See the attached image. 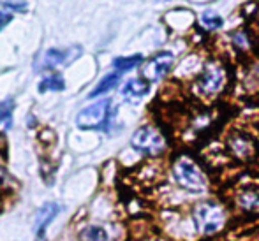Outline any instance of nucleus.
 <instances>
[{
  "mask_svg": "<svg viewBox=\"0 0 259 241\" xmlns=\"http://www.w3.org/2000/svg\"><path fill=\"white\" fill-rule=\"evenodd\" d=\"M111 118V99H101L83 108L76 116V125L87 130L106 129Z\"/></svg>",
  "mask_w": 259,
  "mask_h": 241,
  "instance_id": "nucleus-1",
  "label": "nucleus"
},
{
  "mask_svg": "<svg viewBox=\"0 0 259 241\" xmlns=\"http://www.w3.org/2000/svg\"><path fill=\"white\" fill-rule=\"evenodd\" d=\"M194 220L198 224L199 232L203 234H213L224 227L226 215L224 210L213 201H205L194 208Z\"/></svg>",
  "mask_w": 259,
  "mask_h": 241,
  "instance_id": "nucleus-2",
  "label": "nucleus"
},
{
  "mask_svg": "<svg viewBox=\"0 0 259 241\" xmlns=\"http://www.w3.org/2000/svg\"><path fill=\"white\" fill-rule=\"evenodd\" d=\"M173 173L177 178L178 185H182L187 190H203L206 187V178L205 174L199 171V167L192 162L187 157H180L175 162Z\"/></svg>",
  "mask_w": 259,
  "mask_h": 241,
  "instance_id": "nucleus-3",
  "label": "nucleus"
},
{
  "mask_svg": "<svg viewBox=\"0 0 259 241\" xmlns=\"http://www.w3.org/2000/svg\"><path fill=\"white\" fill-rule=\"evenodd\" d=\"M131 144H133L134 150L145 153V155H160L166 148V139L155 127L145 125L134 132Z\"/></svg>",
  "mask_w": 259,
  "mask_h": 241,
  "instance_id": "nucleus-4",
  "label": "nucleus"
},
{
  "mask_svg": "<svg viewBox=\"0 0 259 241\" xmlns=\"http://www.w3.org/2000/svg\"><path fill=\"white\" fill-rule=\"evenodd\" d=\"M81 53V48L79 46H74V48H53L48 50L37 58L35 62V71H46V69H55L58 65H65L71 64L72 60L79 57Z\"/></svg>",
  "mask_w": 259,
  "mask_h": 241,
  "instance_id": "nucleus-5",
  "label": "nucleus"
},
{
  "mask_svg": "<svg viewBox=\"0 0 259 241\" xmlns=\"http://www.w3.org/2000/svg\"><path fill=\"white\" fill-rule=\"evenodd\" d=\"M173 64H175V55L171 51H160V53H157L155 57H152L147 62V65L143 69V78L148 83L160 81L169 72Z\"/></svg>",
  "mask_w": 259,
  "mask_h": 241,
  "instance_id": "nucleus-6",
  "label": "nucleus"
},
{
  "mask_svg": "<svg viewBox=\"0 0 259 241\" xmlns=\"http://www.w3.org/2000/svg\"><path fill=\"white\" fill-rule=\"evenodd\" d=\"M224 86V71L219 65L210 64L205 67L203 74L198 79V90L203 95H215Z\"/></svg>",
  "mask_w": 259,
  "mask_h": 241,
  "instance_id": "nucleus-7",
  "label": "nucleus"
},
{
  "mask_svg": "<svg viewBox=\"0 0 259 241\" xmlns=\"http://www.w3.org/2000/svg\"><path fill=\"white\" fill-rule=\"evenodd\" d=\"M60 213V204L57 203H46L39 208L37 215H35V241H41L45 236L48 225L53 222V218Z\"/></svg>",
  "mask_w": 259,
  "mask_h": 241,
  "instance_id": "nucleus-8",
  "label": "nucleus"
},
{
  "mask_svg": "<svg viewBox=\"0 0 259 241\" xmlns=\"http://www.w3.org/2000/svg\"><path fill=\"white\" fill-rule=\"evenodd\" d=\"M148 92H150V83L145 78H131L122 86V97L129 102H140Z\"/></svg>",
  "mask_w": 259,
  "mask_h": 241,
  "instance_id": "nucleus-9",
  "label": "nucleus"
},
{
  "mask_svg": "<svg viewBox=\"0 0 259 241\" xmlns=\"http://www.w3.org/2000/svg\"><path fill=\"white\" fill-rule=\"evenodd\" d=\"M228 144H229V148H231V152L235 153L236 157H240V159H249L254 152L252 141L247 136H243V134H233V136L229 137Z\"/></svg>",
  "mask_w": 259,
  "mask_h": 241,
  "instance_id": "nucleus-10",
  "label": "nucleus"
},
{
  "mask_svg": "<svg viewBox=\"0 0 259 241\" xmlns=\"http://www.w3.org/2000/svg\"><path fill=\"white\" fill-rule=\"evenodd\" d=\"M238 204L247 211H259V188H247L240 192Z\"/></svg>",
  "mask_w": 259,
  "mask_h": 241,
  "instance_id": "nucleus-11",
  "label": "nucleus"
},
{
  "mask_svg": "<svg viewBox=\"0 0 259 241\" xmlns=\"http://www.w3.org/2000/svg\"><path fill=\"white\" fill-rule=\"evenodd\" d=\"M13 99H6V101L0 102V132H6L13 127Z\"/></svg>",
  "mask_w": 259,
  "mask_h": 241,
  "instance_id": "nucleus-12",
  "label": "nucleus"
},
{
  "mask_svg": "<svg viewBox=\"0 0 259 241\" xmlns=\"http://www.w3.org/2000/svg\"><path fill=\"white\" fill-rule=\"evenodd\" d=\"M143 62V57L141 55H131V57H118L113 60V67L116 69L115 72L122 74V72H127V71H133L136 69L138 65Z\"/></svg>",
  "mask_w": 259,
  "mask_h": 241,
  "instance_id": "nucleus-13",
  "label": "nucleus"
},
{
  "mask_svg": "<svg viewBox=\"0 0 259 241\" xmlns=\"http://www.w3.org/2000/svg\"><path fill=\"white\" fill-rule=\"evenodd\" d=\"M118 81H120V74H118V72H111V74L104 76V78L99 81V85H97L96 88H94L92 92H90V95H89V97L96 99V97L103 95V93H108L109 90L115 88L116 83H118Z\"/></svg>",
  "mask_w": 259,
  "mask_h": 241,
  "instance_id": "nucleus-14",
  "label": "nucleus"
},
{
  "mask_svg": "<svg viewBox=\"0 0 259 241\" xmlns=\"http://www.w3.org/2000/svg\"><path fill=\"white\" fill-rule=\"evenodd\" d=\"M65 88V83H64V78L60 74H50L46 78H42V81L39 83L37 90L39 92H60V90Z\"/></svg>",
  "mask_w": 259,
  "mask_h": 241,
  "instance_id": "nucleus-15",
  "label": "nucleus"
},
{
  "mask_svg": "<svg viewBox=\"0 0 259 241\" xmlns=\"http://www.w3.org/2000/svg\"><path fill=\"white\" fill-rule=\"evenodd\" d=\"M79 241H109V234L101 225H89L81 231Z\"/></svg>",
  "mask_w": 259,
  "mask_h": 241,
  "instance_id": "nucleus-16",
  "label": "nucleus"
},
{
  "mask_svg": "<svg viewBox=\"0 0 259 241\" xmlns=\"http://www.w3.org/2000/svg\"><path fill=\"white\" fill-rule=\"evenodd\" d=\"M199 21H201V25L206 30H217V28H221L222 25H224L222 16L213 13V11H205V13L201 14V18H199Z\"/></svg>",
  "mask_w": 259,
  "mask_h": 241,
  "instance_id": "nucleus-17",
  "label": "nucleus"
},
{
  "mask_svg": "<svg viewBox=\"0 0 259 241\" xmlns=\"http://www.w3.org/2000/svg\"><path fill=\"white\" fill-rule=\"evenodd\" d=\"M0 6H2L4 9L14 11V13H25V11L28 9L27 2H0Z\"/></svg>",
  "mask_w": 259,
  "mask_h": 241,
  "instance_id": "nucleus-18",
  "label": "nucleus"
},
{
  "mask_svg": "<svg viewBox=\"0 0 259 241\" xmlns=\"http://www.w3.org/2000/svg\"><path fill=\"white\" fill-rule=\"evenodd\" d=\"M11 176L7 174V171H6V167H4V164L0 162V190L2 188H7V187H11Z\"/></svg>",
  "mask_w": 259,
  "mask_h": 241,
  "instance_id": "nucleus-19",
  "label": "nucleus"
},
{
  "mask_svg": "<svg viewBox=\"0 0 259 241\" xmlns=\"http://www.w3.org/2000/svg\"><path fill=\"white\" fill-rule=\"evenodd\" d=\"M235 44L236 46H240V48H247L249 46V42H247V37H245V34L243 32H238V34H235Z\"/></svg>",
  "mask_w": 259,
  "mask_h": 241,
  "instance_id": "nucleus-20",
  "label": "nucleus"
},
{
  "mask_svg": "<svg viewBox=\"0 0 259 241\" xmlns=\"http://www.w3.org/2000/svg\"><path fill=\"white\" fill-rule=\"evenodd\" d=\"M11 21V16L7 13H2V11H0V30H2L4 27H6L7 23H9Z\"/></svg>",
  "mask_w": 259,
  "mask_h": 241,
  "instance_id": "nucleus-21",
  "label": "nucleus"
}]
</instances>
